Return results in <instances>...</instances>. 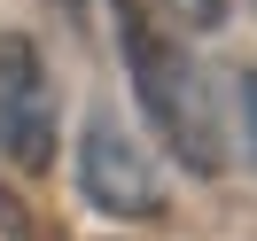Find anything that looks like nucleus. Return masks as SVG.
<instances>
[{
  "instance_id": "f257e3e1",
  "label": "nucleus",
  "mask_w": 257,
  "mask_h": 241,
  "mask_svg": "<svg viewBox=\"0 0 257 241\" xmlns=\"http://www.w3.org/2000/svg\"><path fill=\"white\" fill-rule=\"evenodd\" d=\"M117 47H125L133 94H141L148 125L164 132V148H172L195 179H218L226 171V125H218V94H210V78L195 70L187 39H172L156 16H141L133 0H117Z\"/></svg>"
},
{
  "instance_id": "f03ea898",
  "label": "nucleus",
  "mask_w": 257,
  "mask_h": 241,
  "mask_svg": "<svg viewBox=\"0 0 257 241\" xmlns=\"http://www.w3.org/2000/svg\"><path fill=\"white\" fill-rule=\"evenodd\" d=\"M55 132H63V101H55V70L39 55V39L0 32V163L47 171Z\"/></svg>"
},
{
  "instance_id": "7ed1b4c3",
  "label": "nucleus",
  "mask_w": 257,
  "mask_h": 241,
  "mask_svg": "<svg viewBox=\"0 0 257 241\" xmlns=\"http://www.w3.org/2000/svg\"><path fill=\"white\" fill-rule=\"evenodd\" d=\"M78 187L94 210H109V218H164V187L156 171H148V156L133 148V132L117 125V117H86L78 132Z\"/></svg>"
},
{
  "instance_id": "20e7f679",
  "label": "nucleus",
  "mask_w": 257,
  "mask_h": 241,
  "mask_svg": "<svg viewBox=\"0 0 257 241\" xmlns=\"http://www.w3.org/2000/svg\"><path fill=\"white\" fill-rule=\"evenodd\" d=\"M133 8H141V16H156L164 32H218L226 24V0H133Z\"/></svg>"
},
{
  "instance_id": "39448f33",
  "label": "nucleus",
  "mask_w": 257,
  "mask_h": 241,
  "mask_svg": "<svg viewBox=\"0 0 257 241\" xmlns=\"http://www.w3.org/2000/svg\"><path fill=\"white\" fill-rule=\"evenodd\" d=\"M234 101H241V132H249V156H257V63L234 78Z\"/></svg>"
}]
</instances>
